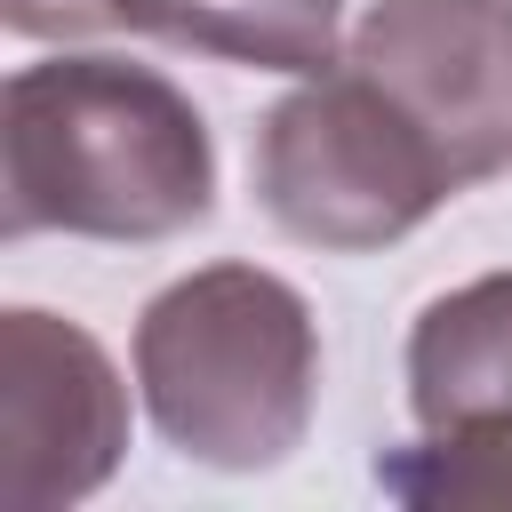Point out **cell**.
<instances>
[{"mask_svg":"<svg viewBox=\"0 0 512 512\" xmlns=\"http://www.w3.org/2000/svg\"><path fill=\"white\" fill-rule=\"evenodd\" d=\"M216 208V152L176 80L120 56L24 64L0 96L8 240H168Z\"/></svg>","mask_w":512,"mask_h":512,"instance_id":"1","label":"cell"},{"mask_svg":"<svg viewBox=\"0 0 512 512\" xmlns=\"http://www.w3.org/2000/svg\"><path fill=\"white\" fill-rule=\"evenodd\" d=\"M128 448V400L104 344L56 312L0 320V504L48 512L88 496Z\"/></svg>","mask_w":512,"mask_h":512,"instance_id":"6","label":"cell"},{"mask_svg":"<svg viewBox=\"0 0 512 512\" xmlns=\"http://www.w3.org/2000/svg\"><path fill=\"white\" fill-rule=\"evenodd\" d=\"M8 32L24 40L152 32V40L208 48L232 64H272V72L336 64V0H8Z\"/></svg>","mask_w":512,"mask_h":512,"instance_id":"7","label":"cell"},{"mask_svg":"<svg viewBox=\"0 0 512 512\" xmlns=\"http://www.w3.org/2000/svg\"><path fill=\"white\" fill-rule=\"evenodd\" d=\"M408 400L424 440L376 480L408 504H512V272L440 296L408 336Z\"/></svg>","mask_w":512,"mask_h":512,"instance_id":"4","label":"cell"},{"mask_svg":"<svg viewBox=\"0 0 512 512\" xmlns=\"http://www.w3.org/2000/svg\"><path fill=\"white\" fill-rule=\"evenodd\" d=\"M344 64L424 128L456 192L512 168V0H376Z\"/></svg>","mask_w":512,"mask_h":512,"instance_id":"5","label":"cell"},{"mask_svg":"<svg viewBox=\"0 0 512 512\" xmlns=\"http://www.w3.org/2000/svg\"><path fill=\"white\" fill-rule=\"evenodd\" d=\"M448 192L456 176L424 128L344 56L304 72V88L272 104L256 136V200L304 248H384L416 232Z\"/></svg>","mask_w":512,"mask_h":512,"instance_id":"3","label":"cell"},{"mask_svg":"<svg viewBox=\"0 0 512 512\" xmlns=\"http://www.w3.org/2000/svg\"><path fill=\"white\" fill-rule=\"evenodd\" d=\"M136 384L168 448L216 472H264L312 424L320 336L288 280L256 264H208L144 304Z\"/></svg>","mask_w":512,"mask_h":512,"instance_id":"2","label":"cell"}]
</instances>
